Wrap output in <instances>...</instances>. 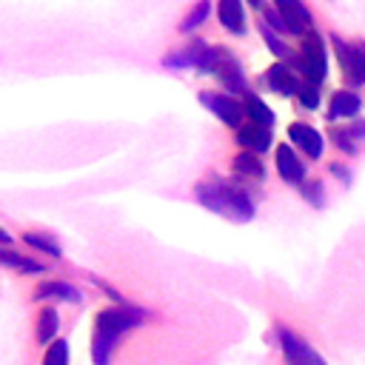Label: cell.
Masks as SVG:
<instances>
[{
	"label": "cell",
	"mask_w": 365,
	"mask_h": 365,
	"mask_svg": "<svg viewBox=\"0 0 365 365\" xmlns=\"http://www.w3.org/2000/svg\"><path fill=\"white\" fill-rule=\"evenodd\" d=\"M197 200L222 214V217H231V220H251L254 217V205L251 200L245 197V191H240L237 185H225V182H202L197 185Z\"/></svg>",
	"instance_id": "1"
},
{
	"label": "cell",
	"mask_w": 365,
	"mask_h": 365,
	"mask_svg": "<svg viewBox=\"0 0 365 365\" xmlns=\"http://www.w3.org/2000/svg\"><path fill=\"white\" fill-rule=\"evenodd\" d=\"M299 66H302V71H305V77H308L311 86H319L325 80V46H322V37L317 31H308L305 34Z\"/></svg>",
	"instance_id": "2"
},
{
	"label": "cell",
	"mask_w": 365,
	"mask_h": 365,
	"mask_svg": "<svg viewBox=\"0 0 365 365\" xmlns=\"http://www.w3.org/2000/svg\"><path fill=\"white\" fill-rule=\"evenodd\" d=\"M336 46V57H339V66H342V74L351 86H359L365 83V51L362 46H351V43H342L339 37L334 40Z\"/></svg>",
	"instance_id": "3"
},
{
	"label": "cell",
	"mask_w": 365,
	"mask_h": 365,
	"mask_svg": "<svg viewBox=\"0 0 365 365\" xmlns=\"http://www.w3.org/2000/svg\"><path fill=\"white\" fill-rule=\"evenodd\" d=\"M279 339H282V354H285V362L288 365H325V359L305 342L299 339L297 334L291 331H279Z\"/></svg>",
	"instance_id": "4"
},
{
	"label": "cell",
	"mask_w": 365,
	"mask_h": 365,
	"mask_svg": "<svg viewBox=\"0 0 365 365\" xmlns=\"http://www.w3.org/2000/svg\"><path fill=\"white\" fill-rule=\"evenodd\" d=\"M140 311H131V308H106V311H100L97 314V325L94 328H106V331H111V334H123V331H128V328H134L140 319Z\"/></svg>",
	"instance_id": "5"
},
{
	"label": "cell",
	"mask_w": 365,
	"mask_h": 365,
	"mask_svg": "<svg viewBox=\"0 0 365 365\" xmlns=\"http://www.w3.org/2000/svg\"><path fill=\"white\" fill-rule=\"evenodd\" d=\"M200 103L208 106L228 125H240V120H242V106L237 100H231L228 94H200Z\"/></svg>",
	"instance_id": "6"
},
{
	"label": "cell",
	"mask_w": 365,
	"mask_h": 365,
	"mask_svg": "<svg viewBox=\"0 0 365 365\" xmlns=\"http://www.w3.org/2000/svg\"><path fill=\"white\" fill-rule=\"evenodd\" d=\"M288 137H291V143H294L297 148H302L308 157H319V154H322V148H325V143H322L319 131H317V128H311V125H305V123H291Z\"/></svg>",
	"instance_id": "7"
},
{
	"label": "cell",
	"mask_w": 365,
	"mask_h": 365,
	"mask_svg": "<svg viewBox=\"0 0 365 365\" xmlns=\"http://www.w3.org/2000/svg\"><path fill=\"white\" fill-rule=\"evenodd\" d=\"M277 168H279V177L291 185L302 182V177H305V165L297 160L291 145H277Z\"/></svg>",
	"instance_id": "8"
},
{
	"label": "cell",
	"mask_w": 365,
	"mask_h": 365,
	"mask_svg": "<svg viewBox=\"0 0 365 365\" xmlns=\"http://www.w3.org/2000/svg\"><path fill=\"white\" fill-rule=\"evenodd\" d=\"M359 108H362V100L354 91H336L328 103V117L331 120H348V117L359 114Z\"/></svg>",
	"instance_id": "9"
},
{
	"label": "cell",
	"mask_w": 365,
	"mask_h": 365,
	"mask_svg": "<svg viewBox=\"0 0 365 365\" xmlns=\"http://www.w3.org/2000/svg\"><path fill=\"white\" fill-rule=\"evenodd\" d=\"M277 9L282 11L288 31L302 34V31L311 26V14H308V9H305L302 3H288V0H282V3H277Z\"/></svg>",
	"instance_id": "10"
},
{
	"label": "cell",
	"mask_w": 365,
	"mask_h": 365,
	"mask_svg": "<svg viewBox=\"0 0 365 365\" xmlns=\"http://www.w3.org/2000/svg\"><path fill=\"white\" fill-rule=\"evenodd\" d=\"M217 14H220V23H222L228 31H234V34H242V31H245L242 6H240L237 0H222L220 9H217Z\"/></svg>",
	"instance_id": "11"
},
{
	"label": "cell",
	"mask_w": 365,
	"mask_h": 365,
	"mask_svg": "<svg viewBox=\"0 0 365 365\" xmlns=\"http://www.w3.org/2000/svg\"><path fill=\"white\" fill-rule=\"evenodd\" d=\"M117 342V334L106 331V328H94V339H91V356L94 365H108V354Z\"/></svg>",
	"instance_id": "12"
},
{
	"label": "cell",
	"mask_w": 365,
	"mask_h": 365,
	"mask_svg": "<svg viewBox=\"0 0 365 365\" xmlns=\"http://www.w3.org/2000/svg\"><path fill=\"white\" fill-rule=\"evenodd\" d=\"M240 143H242L245 148H251L254 154H257V151H265V148L271 145V131L251 123V125H245V128L240 131Z\"/></svg>",
	"instance_id": "13"
},
{
	"label": "cell",
	"mask_w": 365,
	"mask_h": 365,
	"mask_svg": "<svg viewBox=\"0 0 365 365\" xmlns=\"http://www.w3.org/2000/svg\"><path fill=\"white\" fill-rule=\"evenodd\" d=\"M268 83H271L274 91H279V94H299V83H297V77H294L285 66H274V68L268 71Z\"/></svg>",
	"instance_id": "14"
},
{
	"label": "cell",
	"mask_w": 365,
	"mask_h": 365,
	"mask_svg": "<svg viewBox=\"0 0 365 365\" xmlns=\"http://www.w3.org/2000/svg\"><path fill=\"white\" fill-rule=\"evenodd\" d=\"M245 111H248V117H251V123H254V125L268 128V125L274 123L271 108H268V106H265L259 97H254V94H248V97H245Z\"/></svg>",
	"instance_id": "15"
},
{
	"label": "cell",
	"mask_w": 365,
	"mask_h": 365,
	"mask_svg": "<svg viewBox=\"0 0 365 365\" xmlns=\"http://www.w3.org/2000/svg\"><path fill=\"white\" fill-rule=\"evenodd\" d=\"M46 297H57V299H71V302H80V291L66 285V282H46L37 288V299H46Z\"/></svg>",
	"instance_id": "16"
},
{
	"label": "cell",
	"mask_w": 365,
	"mask_h": 365,
	"mask_svg": "<svg viewBox=\"0 0 365 365\" xmlns=\"http://www.w3.org/2000/svg\"><path fill=\"white\" fill-rule=\"evenodd\" d=\"M57 311L54 308H46V311H40V317H37V342H51V336L57 334Z\"/></svg>",
	"instance_id": "17"
},
{
	"label": "cell",
	"mask_w": 365,
	"mask_h": 365,
	"mask_svg": "<svg viewBox=\"0 0 365 365\" xmlns=\"http://www.w3.org/2000/svg\"><path fill=\"white\" fill-rule=\"evenodd\" d=\"M234 168H237L240 174H245V177H254V180H259V177H262V163L257 160V154H254V151L237 154V160H234Z\"/></svg>",
	"instance_id": "18"
},
{
	"label": "cell",
	"mask_w": 365,
	"mask_h": 365,
	"mask_svg": "<svg viewBox=\"0 0 365 365\" xmlns=\"http://www.w3.org/2000/svg\"><path fill=\"white\" fill-rule=\"evenodd\" d=\"M43 365H68V342L66 339H54L43 356Z\"/></svg>",
	"instance_id": "19"
},
{
	"label": "cell",
	"mask_w": 365,
	"mask_h": 365,
	"mask_svg": "<svg viewBox=\"0 0 365 365\" xmlns=\"http://www.w3.org/2000/svg\"><path fill=\"white\" fill-rule=\"evenodd\" d=\"M23 240H26L31 248H37V251H46L48 257H60V254H63V251H60V245H57L51 237H46V234H34V231H31V234H26Z\"/></svg>",
	"instance_id": "20"
},
{
	"label": "cell",
	"mask_w": 365,
	"mask_h": 365,
	"mask_svg": "<svg viewBox=\"0 0 365 365\" xmlns=\"http://www.w3.org/2000/svg\"><path fill=\"white\" fill-rule=\"evenodd\" d=\"M0 259H3L6 265H14V268H20V271H31V274H43V268H40L37 262H31V259H26V257H20V254H14V251H9V248H3V251H0Z\"/></svg>",
	"instance_id": "21"
},
{
	"label": "cell",
	"mask_w": 365,
	"mask_h": 365,
	"mask_svg": "<svg viewBox=\"0 0 365 365\" xmlns=\"http://www.w3.org/2000/svg\"><path fill=\"white\" fill-rule=\"evenodd\" d=\"M208 11H211V6H208V3H197V6L191 9V14H188V17L180 23V31H194L200 23H205Z\"/></svg>",
	"instance_id": "22"
},
{
	"label": "cell",
	"mask_w": 365,
	"mask_h": 365,
	"mask_svg": "<svg viewBox=\"0 0 365 365\" xmlns=\"http://www.w3.org/2000/svg\"><path fill=\"white\" fill-rule=\"evenodd\" d=\"M220 68H222L220 77H222V83L228 86V91H242V88H245V80H242V74H240V68H237L234 63H231V66L222 63Z\"/></svg>",
	"instance_id": "23"
},
{
	"label": "cell",
	"mask_w": 365,
	"mask_h": 365,
	"mask_svg": "<svg viewBox=\"0 0 365 365\" xmlns=\"http://www.w3.org/2000/svg\"><path fill=\"white\" fill-rule=\"evenodd\" d=\"M297 97H299V103H302L305 108H317V106H319V91H317V86H311V83L302 86Z\"/></svg>",
	"instance_id": "24"
},
{
	"label": "cell",
	"mask_w": 365,
	"mask_h": 365,
	"mask_svg": "<svg viewBox=\"0 0 365 365\" xmlns=\"http://www.w3.org/2000/svg\"><path fill=\"white\" fill-rule=\"evenodd\" d=\"M265 23H268V26H274V29H279V31H285V29H288V26H285L282 11H279V9H274V6H268V9H265Z\"/></svg>",
	"instance_id": "25"
},
{
	"label": "cell",
	"mask_w": 365,
	"mask_h": 365,
	"mask_svg": "<svg viewBox=\"0 0 365 365\" xmlns=\"http://www.w3.org/2000/svg\"><path fill=\"white\" fill-rule=\"evenodd\" d=\"M302 194H305L314 205H319V202H322V188H319V185H308V188H302Z\"/></svg>",
	"instance_id": "26"
},
{
	"label": "cell",
	"mask_w": 365,
	"mask_h": 365,
	"mask_svg": "<svg viewBox=\"0 0 365 365\" xmlns=\"http://www.w3.org/2000/svg\"><path fill=\"white\" fill-rule=\"evenodd\" d=\"M262 34H265V40H268V46H271V51H277V54H285V46L277 40V37H271V31H268V26L262 29Z\"/></svg>",
	"instance_id": "27"
},
{
	"label": "cell",
	"mask_w": 365,
	"mask_h": 365,
	"mask_svg": "<svg viewBox=\"0 0 365 365\" xmlns=\"http://www.w3.org/2000/svg\"><path fill=\"white\" fill-rule=\"evenodd\" d=\"M362 51H365V43H362Z\"/></svg>",
	"instance_id": "28"
}]
</instances>
